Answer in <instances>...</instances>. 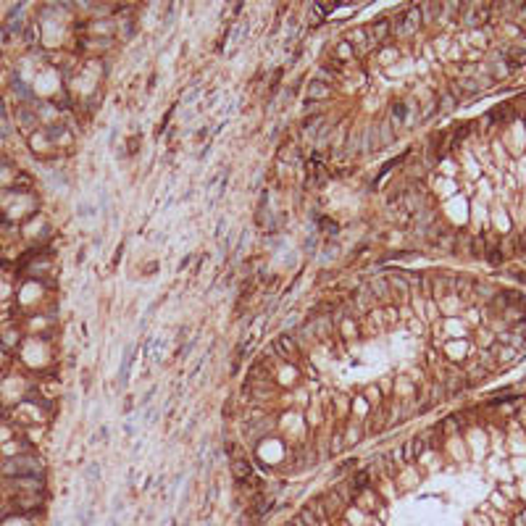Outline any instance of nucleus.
<instances>
[{
  "label": "nucleus",
  "mask_w": 526,
  "mask_h": 526,
  "mask_svg": "<svg viewBox=\"0 0 526 526\" xmlns=\"http://www.w3.org/2000/svg\"><path fill=\"white\" fill-rule=\"evenodd\" d=\"M3 476L8 479H19V476H45V466L37 455L32 452H21V455H11V458L3 461L0 466Z\"/></svg>",
  "instance_id": "1"
},
{
  "label": "nucleus",
  "mask_w": 526,
  "mask_h": 526,
  "mask_svg": "<svg viewBox=\"0 0 526 526\" xmlns=\"http://www.w3.org/2000/svg\"><path fill=\"white\" fill-rule=\"evenodd\" d=\"M271 350L277 353V358H282L284 363H289V366H300V348L295 345V339H292L289 332H282L279 337H274Z\"/></svg>",
  "instance_id": "2"
},
{
  "label": "nucleus",
  "mask_w": 526,
  "mask_h": 526,
  "mask_svg": "<svg viewBox=\"0 0 526 526\" xmlns=\"http://www.w3.org/2000/svg\"><path fill=\"white\" fill-rule=\"evenodd\" d=\"M353 505H355L358 511H363V513H369V516H374V513L384 516V500L376 495L374 487H363V489H358L355 497H353Z\"/></svg>",
  "instance_id": "3"
},
{
  "label": "nucleus",
  "mask_w": 526,
  "mask_h": 526,
  "mask_svg": "<svg viewBox=\"0 0 526 526\" xmlns=\"http://www.w3.org/2000/svg\"><path fill=\"white\" fill-rule=\"evenodd\" d=\"M345 40L353 45L355 56H366V53H371L374 48H379V45L374 42V37H371V29H369V27H355V29H350Z\"/></svg>",
  "instance_id": "4"
},
{
  "label": "nucleus",
  "mask_w": 526,
  "mask_h": 526,
  "mask_svg": "<svg viewBox=\"0 0 526 526\" xmlns=\"http://www.w3.org/2000/svg\"><path fill=\"white\" fill-rule=\"evenodd\" d=\"M308 321H311V327H313V334H316V339H318V345H321V342H329L332 337H337V329H334V324H332V316H329V313H311Z\"/></svg>",
  "instance_id": "5"
},
{
  "label": "nucleus",
  "mask_w": 526,
  "mask_h": 526,
  "mask_svg": "<svg viewBox=\"0 0 526 526\" xmlns=\"http://www.w3.org/2000/svg\"><path fill=\"white\" fill-rule=\"evenodd\" d=\"M348 134H350V121L348 119H339L332 129V137H329V153L334 158H342V150H345V142H348Z\"/></svg>",
  "instance_id": "6"
},
{
  "label": "nucleus",
  "mask_w": 526,
  "mask_h": 526,
  "mask_svg": "<svg viewBox=\"0 0 526 526\" xmlns=\"http://www.w3.org/2000/svg\"><path fill=\"white\" fill-rule=\"evenodd\" d=\"M379 150H382V142H379L376 124H363V129H360V153L363 155H376Z\"/></svg>",
  "instance_id": "7"
},
{
  "label": "nucleus",
  "mask_w": 526,
  "mask_h": 526,
  "mask_svg": "<svg viewBox=\"0 0 526 526\" xmlns=\"http://www.w3.org/2000/svg\"><path fill=\"white\" fill-rule=\"evenodd\" d=\"M366 284H369L374 300L379 305H390L392 303V287H390V279H387V277H371Z\"/></svg>",
  "instance_id": "8"
},
{
  "label": "nucleus",
  "mask_w": 526,
  "mask_h": 526,
  "mask_svg": "<svg viewBox=\"0 0 526 526\" xmlns=\"http://www.w3.org/2000/svg\"><path fill=\"white\" fill-rule=\"evenodd\" d=\"M332 95H334L332 84H327V82H321V79H311V82L305 84V100H313V103H327Z\"/></svg>",
  "instance_id": "9"
},
{
  "label": "nucleus",
  "mask_w": 526,
  "mask_h": 526,
  "mask_svg": "<svg viewBox=\"0 0 526 526\" xmlns=\"http://www.w3.org/2000/svg\"><path fill=\"white\" fill-rule=\"evenodd\" d=\"M137 353H140V348L137 345H126L124 348V358H121V366H119V382H116V387L119 390H124L126 387V379H129V369H132V363L137 360Z\"/></svg>",
  "instance_id": "10"
},
{
  "label": "nucleus",
  "mask_w": 526,
  "mask_h": 526,
  "mask_svg": "<svg viewBox=\"0 0 526 526\" xmlns=\"http://www.w3.org/2000/svg\"><path fill=\"white\" fill-rule=\"evenodd\" d=\"M369 29H371V37H374V42L379 45V48H382V45H390V37H392V19H384V16H382V19L374 21Z\"/></svg>",
  "instance_id": "11"
},
{
  "label": "nucleus",
  "mask_w": 526,
  "mask_h": 526,
  "mask_svg": "<svg viewBox=\"0 0 526 526\" xmlns=\"http://www.w3.org/2000/svg\"><path fill=\"white\" fill-rule=\"evenodd\" d=\"M113 42L116 40H100V37H79V50L84 53H108L113 48Z\"/></svg>",
  "instance_id": "12"
},
{
  "label": "nucleus",
  "mask_w": 526,
  "mask_h": 526,
  "mask_svg": "<svg viewBox=\"0 0 526 526\" xmlns=\"http://www.w3.org/2000/svg\"><path fill=\"white\" fill-rule=\"evenodd\" d=\"M376 132H379L382 150H384V148H392V145L397 142V129H395V124L390 121V116L382 119V121H376Z\"/></svg>",
  "instance_id": "13"
},
{
  "label": "nucleus",
  "mask_w": 526,
  "mask_h": 526,
  "mask_svg": "<svg viewBox=\"0 0 526 526\" xmlns=\"http://www.w3.org/2000/svg\"><path fill=\"white\" fill-rule=\"evenodd\" d=\"M337 8H342V6L339 3H332V6H327V3H311L308 6V24H321V21H327V16L332 11H337Z\"/></svg>",
  "instance_id": "14"
},
{
  "label": "nucleus",
  "mask_w": 526,
  "mask_h": 526,
  "mask_svg": "<svg viewBox=\"0 0 526 526\" xmlns=\"http://www.w3.org/2000/svg\"><path fill=\"white\" fill-rule=\"evenodd\" d=\"M19 126L21 129H32V134L40 129V119H37V113H34V108L32 105H21L19 108Z\"/></svg>",
  "instance_id": "15"
},
{
  "label": "nucleus",
  "mask_w": 526,
  "mask_h": 526,
  "mask_svg": "<svg viewBox=\"0 0 526 526\" xmlns=\"http://www.w3.org/2000/svg\"><path fill=\"white\" fill-rule=\"evenodd\" d=\"M337 337H345V339H355V337H360V327H358V318H355V316H348V318H342V321L337 324Z\"/></svg>",
  "instance_id": "16"
},
{
  "label": "nucleus",
  "mask_w": 526,
  "mask_h": 526,
  "mask_svg": "<svg viewBox=\"0 0 526 526\" xmlns=\"http://www.w3.org/2000/svg\"><path fill=\"white\" fill-rule=\"evenodd\" d=\"M316 229H318V234H324V240H337L339 237V224L334 219H329V216H318Z\"/></svg>",
  "instance_id": "17"
},
{
  "label": "nucleus",
  "mask_w": 526,
  "mask_h": 526,
  "mask_svg": "<svg viewBox=\"0 0 526 526\" xmlns=\"http://www.w3.org/2000/svg\"><path fill=\"white\" fill-rule=\"evenodd\" d=\"M405 119H408V103L405 100H392L390 103V121L397 126H405Z\"/></svg>",
  "instance_id": "18"
},
{
  "label": "nucleus",
  "mask_w": 526,
  "mask_h": 526,
  "mask_svg": "<svg viewBox=\"0 0 526 526\" xmlns=\"http://www.w3.org/2000/svg\"><path fill=\"white\" fill-rule=\"evenodd\" d=\"M392 390L403 397V400H413V392H416V384L410 382L408 376H397L395 382H392Z\"/></svg>",
  "instance_id": "19"
},
{
  "label": "nucleus",
  "mask_w": 526,
  "mask_h": 526,
  "mask_svg": "<svg viewBox=\"0 0 526 526\" xmlns=\"http://www.w3.org/2000/svg\"><path fill=\"white\" fill-rule=\"evenodd\" d=\"M419 8H421V21H424V24H437L440 11H442L440 3H421Z\"/></svg>",
  "instance_id": "20"
},
{
  "label": "nucleus",
  "mask_w": 526,
  "mask_h": 526,
  "mask_svg": "<svg viewBox=\"0 0 526 526\" xmlns=\"http://www.w3.org/2000/svg\"><path fill=\"white\" fill-rule=\"evenodd\" d=\"M379 308H382V316H384L387 329H395V327L400 324V311H397V305L390 303V305H379Z\"/></svg>",
  "instance_id": "21"
},
{
  "label": "nucleus",
  "mask_w": 526,
  "mask_h": 526,
  "mask_svg": "<svg viewBox=\"0 0 526 526\" xmlns=\"http://www.w3.org/2000/svg\"><path fill=\"white\" fill-rule=\"evenodd\" d=\"M332 58H337V61H342V63H348L350 58H355V50H353V45H350L348 40L337 42V45H334V56H332Z\"/></svg>",
  "instance_id": "22"
},
{
  "label": "nucleus",
  "mask_w": 526,
  "mask_h": 526,
  "mask_svg": "<svg viewBox=\"0 0 526 526\" xmlns=\"http://www.w3.org/2000/svg\"><path fill=\"white\" fill-rule=\"evenodd\" d=\"M11 87H13V93L19 95V98H24V100H32V89L27 87V82L21 79L16 71H13V79H11Z\"/></svg>",
  "instance_id": "23"
},
{
  "label": "nucleus",
  "mask_w": 526,
  "mask_h": 526,
  "mask_svg": "<svg viewBox=\"0 0 526 526\" xmlns=\"http://www.w3.org/2000/svg\"><path fill=\"white\" fill-rule=\"evenodd\" d=\"M437 111H440L437 98H426V100L421 103V108H419V119H421V121H426V119H429V116H434Z\"/></svg>",
  "instance_id": "24"
},
{
  "label": "nucleus",
  "mask_w": 526,
  "mask_h": 526,
  "mask_svg": "<svg viewBox=\"0 0 526 526\" xmlns=\"http://www.w3.org/2000/svg\"><path fill=\"white\" fill-rule=\"evenodd\" d=\"M345 434H342V429L334 431V437H332V445H329V458H334V455H339L342 450H345Z\"/></svg>",
  "instance_id": "25"
},
{
  "label": "nucleus",
  "mask_w": 526,
  "mask_h": 526,
  "mask_svg": "<svg viewBox=\"0 0 526 526\" xmlns=\"http://www.w3.org/2000/svg\"><path fill=\"white\" fill-rule=\"evenodd\" d=\"M505 61H508L513 68H518V66L526 63V50H521V48H511V50L505 53Z\"/></svg>",
  "instance_id": "26"
},
{
  "label": "nucleus",
  "mask_w": 526,
  "mask_h": 526,
  "mask_svg": "<svg viewBox=\"0 0 526 526\" xmlns=\"http://www.w3.org/2000/svg\"><path fill=\"white\" fill-rule=\"evenodd\" d=\"M318 242H321V234H318V229L313 226V232L308 234V240H305V245H303L305 256H316V250H318Z\"/></svg>",
  "instance_id": "27"
},
{
  "label": "nucleus",
  "mask_w": 526,
  "mask_h": 526,
  "mask_svg": "<svg viewBox=\"0 0 526 526\" xmlns=\"http://www.w3.org/2000/svg\"><path fill=\"white\" fill-rule=\"evenodd\" d=\"M397 56H400L397 48H390V45H382V48H379V61L382 63H395Z\"/></svg>",
  "instance_id": "28"
},
{
  "label": "nucleus",
  "mask_w": 526,
  "mask_h": 526,
  "mask_svg": "<svg viewBox=\"0 0 526 526\" xmlns=\"http://www.w3.org/2000/svg\"><path fill=\"white\" fill-rule=\"evenodd\" d=\"M437 105H440V111H450V108L458 105V98H455L450 89H447V93H442V95L437 98Z\"/></svg>",
  "instance_id": "29"
},
{
  "label": "nucleus",
  "mask_w": 526,
  "mask_h": 526,
  "mask_svg": "<svg viewBox=\"0 0 526 526\" xmlns=\"http://www.w3.org/2000/svg\"><path fill=\"white\" fill-rule=\"evenodd\" d=\"M324 113L321 103H313V100H303V119H311V116H318Z\"/></svg>",
  "instance_id": "30"
},
{
  "label": "nucleus",
  "mask_w": 526,
  "mask_h": 526,
  "mask_svg": "<svg viewBox=\"0 0 526 526\" xmlns=\"http://www.w3.org/2000/svg\"><path fill=\"white\" fill-rule=\"evenodd\" d=\"M200 93H203V84H192L185 93V98H182V105H192L195 100H200Z\"/></svg>",
  "instance_id": "31"
},
{
  "label": "nucleus",
  "mask_w": 526,
  "mask_h": 526,
  "mask_svg": "<svg viewBox=\"0 0 526 526\" xmlns=\"http://www.w3.org/2000/svg\"><path fill=\"white\" fill-rule=\"evenodd\" d=\"M216 497H219V484L211 482L208 484V495H205V513H211V508L216 505Z\"/></svg>",
  "instance_id": "32"
},
{
  "label": "nucleus",
  "mask_w": 526,
  "mask_h": 526,
  "mask_svg": "<svg viewBox=\"0 0 526 526\" xmlns=\"http://www.w3.org/2000/svg\"><path fill=\"white\" fill-rule=\"evenodd\" d=\"M195 345H197V337H190V342H185V345H182L179 350H176V358H179V363L182 360H187V355L195 350Z\"/></svg>",
  "instance_id": "33"
},
{
  "label": "nucleus",
  "mask_w": 526,
  "mask_h": 526,
  "mask_svg": "<svg viewBox=\"0 0 526 526\" xmlns=\"http://www.w3.org/2000/svg\"><path fill=\"white\" fill-rule=\"evenodd\" d=\"M226 187H229V171H224V179H221V185H219V190H216V197L211 200V208H213V205L226 195Z\"/></svg>",
  "instance_id": "34"
},
{
  "label": "nucleus",
  "mask_w": 526,
  "mask_h": 526,
  "mask_svg": "<svg viewBox=\"0 0 526 526\" xmlns=\"http://www.w3.org/2000/svg\"><path fill=\"white\" fill-rule=\"evenodd\" d=\"M426 313H429L426 321H437V318H440V305L434 300H426Z\"/></svg>",
  "instance_id": "35"
},
{
  "label": "nucleus",
  "mask_w": 526,
  "mask_h": 526,
  "mask_svg": "<svg viewBox=\"0 0 526 526\" xmlns=\"http://www.w3.org/2000/svg\"><path fill=\"white\" fill-rule=\"evenodd\" d=\"M84 476H87V482H100V463H93L87 471H84Z\"/></svg>",
  "instance_id": "36"
},
{
  "label": "nucleus",
  "mask_w": 526,
  "mask_h": 526,
  "mask_svg": "<svg viewBox=\"0 0 526 526\" xmlns=\"http://www.w3.org/2000/svg\"><path fill=\"white\" fill-rule=\"evenodd\" d=\"M405 327H408V332H413V334H424V324L419 321V316H413L410 321H405Z\"/></svg>",
  "instance_id": "37"
},
{
  "label": "nucleus",
  "mask_w": 526,
  "mask_h": 526,
  "mask_svg": "<svg viewBox=\"0 0 526 526\" xmlns=\"http://www.w3.org/2000/svg\"><path fill=\"white\" fill-rule=\"evenodd\" d=\"M77 216H79V219H89V216H95V205H87V203H82L79 208H77Z\"/></svg>",
  "instance_id": "38"
},
{
  "label": "nucleus",
  "mask_w": 526,
  "mask_h": 526,
  "mask_svg": "<svg viewBox=\"0 0 526 526\" xmlns=\"http://www.w3.org/2000/svg\"><path fill=\"white\" fill-rule=\"evenodd\" d=\"M155 419H158V408H155V405H148V408H145V424H155Z\"/></svg>",
  "instance_id": "39"
},
{
  "label": "nucleus",
  "mask_w": 526,
  "mask_h": 526,
  "mask_svg": "<svg viewBox=\"0 0 526 526\" xmlns=\"http://www.w3.org/2000/svg\"><path fill=\"white\" fill-rule=\"evenodd\" d=\"M224 234H226V219H219V221H216V232H213V237L221 240Z\"/></svg>",
  "instance_id": "40"
},
{
  "label": "nucleus",
  "mask_w": 526,
  "mask_h": 526,
  "mask_svg": "<svg viewBox=\"0 0 526 526\" xmlns=\"http://www.w3.org/2000/svg\"><path fill=\"white\" fill-rule=\"evenodd\" d=\"M153 395H155V387H150V390L142 395V400L137 403V405H140V408H148V405H150V400H153Z\"/></svg>",
  "instance_id": "41"
},
{
  "label": "nucleus",
  "mask_w": 526,
  "mask_h": 526,
  "mask_svg": "<svg viewBox=\"0 0 526 526\" xmlns=\"http://www.w3.org/2000/svg\"><path fill=\"white\" fill-rule=\"evenodd\" d=\"M192 261H195V253H187V256H185V261L179 263V268H176V271H179V274H182V271H187V266H190Z\"/></svg>",
  "instance_id": "42"
},
{
  "label": "nucleus",
  "mask_w": 526,
  "mask_h": 526,
  "mask_svg": "<svg viewBox=\"0 0 526 526\" xmlns=\"http://www.w3.org/2000/svg\"><path fill=\"white\" fill-rule=\"evenodd\" d=\"M513 526H526V511H521V513L516 516V521H513Z\"/></svg>",
  "instance_id": "43"
},
{
  "label": "nucleus",
  "mask_w": 526,
  "mask_h": 526,
  "mask_svg": "<svg viewBox=\"0 0 526 526\" xmlns=\"http://www.w3.org/2000/svg\"><path fill=\"white\" fill-rule=\"evenodd\" d=\"M208 134H211V132H208V129L203 126V129H197V134H195V140H197V142H200V140H208Z\"/></svg>",
  "instance_id": "44"
},
{
  "label": "nucleus",
  "mask_w": 526,
  "mask_h": 526,
  "mask_svg": "<svg viewBox=\"0 0 526 526\" xmlns=\"http://www.w3.org/2000/svg\"><path fill=\"white\" fill-rule=\"evenodd\" d=\"M121 253H124V242L119 245V250H116V256H113V266H119V263H121Z\"/></svg>",
  "instance_id": "45"
},
{
  "label": "nucleus",
  "mask_w": 526,
  "mask_h": 526,
  "mask_svg": "<svg viewBox=\"0 0 526 526\" xmlns=\"http://www.w3.org/2000/svg\"><path fill=\"white\" fill-rule=\"evenodd\" d=\"M203 263H205V256H200V258H197V263H195V268H192V274H200V268H203Z\"/></svg>",
  "instance_id": "46"
},
{
  "label": "nucleus",
  "mask_w": 526,
  "mask_h": 526,
  "mask_svg": "<svg viewBox=\"0 0 526 526\" xmlns=\"http://www.w3.org/2000/svg\"><path fill=\"white\" fill-rule=\"evenodd\" d=\"M132 408H134V400L126 397V403H124V413H132Z\"/></svg>",
  "instance_id": "47"
},
{
  "label": "nucleus",
  "mask_w": 526,
  "mask_h": 526,
  "mask_svg": "<svg viewBox=\"0 0 526 526\" xmlns=\"http://www.w3.org/2000/svg\"><path fill=\"white\" fill-rule=\"evenodd\" d=\"M124 434H126V437H132V434H134V426H132V424H124Z\"/></svg>",
  "instance_id": "48"
},
{
  "label": "nucleus",
  "mask_w": 526,
  "mask_h": 526,
  "mask_svg": "<svg viewBox=\"0 0 526 526\" xmlns=\"http://www.w3.org/2000/svg\"><path fill=\"white\" fill-rule=\"evenodd\" d=\"M98 437H100V440H108V426H103V429H100Z\"/></svg>",
  "instance_id": "49"
},
{
  "label": "nucleus",
  "mask_w": 526,
  "mask_h": 526,
  "mask_svg": "<svg viewBox=\"0 0 526 526\" xmlns=\"http://www.w3.org/2000/svg\"><path fill=\"white\" fill-rule=\"evenodd\" d=\"M164 526H174V518H169V521H166V523H164Z\"/></svg>",
  "instance_id": "50"
},
{
  "label": "nucleus",
  "mask_w": 526,
  "mask_h": 526,
  "mask_svg": "<svg viewBox=\"0 0 526 526\" xmlns=\"http://www.w3.org/2000/svg\"><path fill=\"white\" fill-rule=\"evenodd\" d=\"M284 526H295V523H284Z\"/></svg>",
  "instance_id": "51"
},
{
  "label": "nucleus",
  "mask_w": 526,
  "mask_h": 526,
  "mask_svg": "<svg viewBox=\"0 0 526 526\" xmlns=\"http://www.w3.org/2000/svg\"><path fill=\"white\" fill-rule=\"evenodd\" d=\"M342 526H350V523H342Z\"/></svg>",
  "instance_id": "52"
}]
</instances>
